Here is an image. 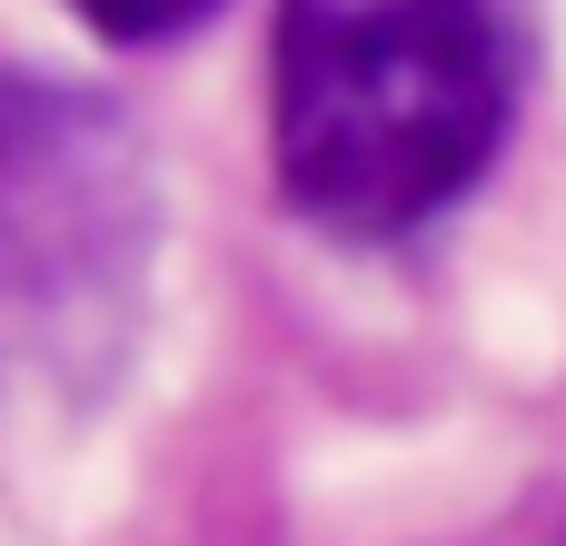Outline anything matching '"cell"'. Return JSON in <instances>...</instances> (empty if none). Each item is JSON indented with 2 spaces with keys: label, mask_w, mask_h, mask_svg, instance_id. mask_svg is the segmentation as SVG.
<instances>
[{
  "label": "cell",
  "mask_w": 566,
  "mask_h": 546,
  "mask_svg": "<svg viewBox=\"0 0 566 546\" xmlns=\"http://www.w3.org/2000/svg\"><path fill=\"white\" fill-rule=\"evenodd\" d=\"M517 119V0H279L269 159L308 229L448 219Z\"/></svg>",
  "instance_id": "6da1fadb"
},
{
  "label": "cell",
  "mask_w": 566,
  "mask_h": 546,
  "mask_svg": "<svg viewBox=\"0 0 566 546\" xmlns=\"http://www.w3.org/2000/svg\"><path fill=\"white\" fill-rule=\"evenodd\" d=\"M159 179L119 99L0 70V418H90L139 348Z\"/></svg>",
  "instance_id": "7a4b0ae2"
},
{
  "label": "cell",
  "mask_w": 566,
  "mask_h": 546,
  "mask_svg": "<svg viewBox=\"0 0 566 546\" xmlns=\"http://www.w3.org/2000/svg\"><path fill=\"white\" fill-rule=\"evenodd\" d=\"M70 10H80L99 40H129V50H139V40H179L189 20H209V0H70Z\"/></svg>",
  "instance_id": "3957f363"
}]
</instances>
